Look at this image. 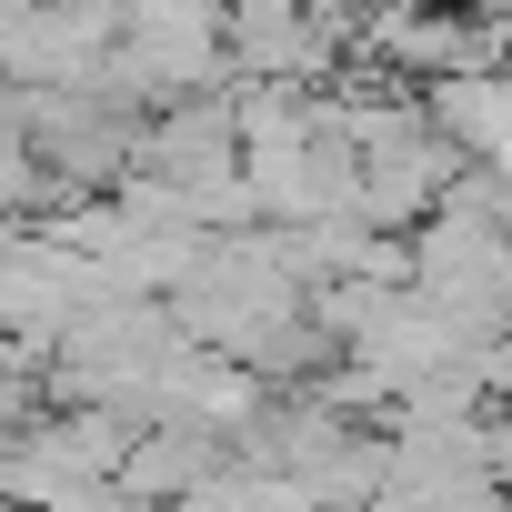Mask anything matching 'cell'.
<instances>
[{"mask_svg":"<svg viewBox=\"0 0 512 512\" xmlns=\"http://www.w3.org/2000/svg\"><path fill=\"white\" fill-rule=\"evenodd\" d=\"M221 71H231L221 0H131L101 91H121V101H141V111H171V101H201Z\"/></svg>","mask_w":512,"mask_h":512,"instance_id":"cell-1","label":"cell"}]
</instances>
